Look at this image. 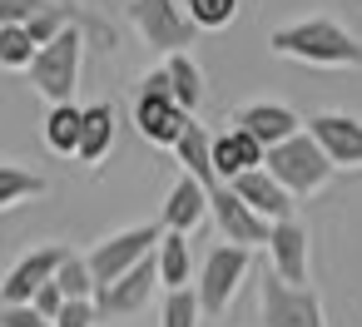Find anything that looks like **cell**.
Masks as SVG:
<instances>
[{
	"label": "cell",
	"mask_w": 362,
	"mask_h": 327,
	"mask_svg": "<svg viewBox=\"0 0 362 327\" xmlns=\"http://www.w3.org/2000/svg\"><path fill=\"white\" fill-rule=\"evenodd\" d=\"M273 55L298 60V65H317V70H362V40L332 20V16H303L293 25H278L268 35Z\"/></svg>",
	"instance_id": "obj_1"
},
{
	"label": "cell",
	"mask_w": 362,
	"mask_h": 327,
	"mask_svg": "<svg viewBox=\"0 0 362 327\" xmlns=\"http://www.w3.org/2000/svg\"><path fill=\"white\" fill-rule=\"evenodd\" d=\"M80 70H85V25H70L65 35H55V40L35 55L30 85H35V95H45L50 105H75Z\"/></svg>",
	"instance_id": "obj_2"
},
{
	"label": "cell",
	"mask_w": 362,
	"mask_h": 327,
	"mask_svg": "<svg viewBox=\"0 0 362 327\" xmlns=\"http://www.w3.org/2000/svg\"><path fill=\"white\" fill-rule=\"evenodd\" d=\"M263 169H268L293 198H308V194H317V189L332 179V159L317 149V139H313L308 129L293 134L288 144L268 149V154H263Z\"/></svg>",
	"instance_id": "obj_3"
},
{
	"label": "cell",
	"mask_w": 362,
	"mask_h": 327,
	"mask_svg": "<svg viewBox=\"0 0 362 327\" xmlns=\"http://www.w3.org/2000/svg\"><path fill=\"white\" fill-rule=\"evenodd\" d=\"M159 238H164L159 223H134V228H119V233L100 238V243L85 253V263H90V273H95V287H105V283L124 278L129 268H139L144 258H154V253H159Z\"/></svg>",
	"instance_id": "obj_4"
},
{
	"label": "cell",
	"mask_w": 362,
	"mask_h": 327,
	"mask_svg": "<svg viewBox=\"0 0 362 327\" xmlns=\"http://www.w3.org/2000/svg\"><path fill=\"white\" fill-rule=\"evenodd\" d=\"M129 25L154 55H184L189 40L199 35L194 20L184 16V0H129Z\"/></svg>",
	"instance_id": "obj_5"
},
{
	"label": "cell",
	"mask_w": 362,
	"mask_h": 327,
	"mask_svg": "<svg viewBox=\"0 0 362 327\" xmlns=\"http://www.w3.org/2000/svg\"><path fill=\"white\" fill-rule=\"evenodd\" d=\"M258 317H263V327H327L322 297H317L313 287H288V283H278L273 268L258 278Z\"/></svg>",
	"instance_id": "obj_6"
},
{
	"label": "cell",
	"mask_w": 362,
	"mask_h": 327,
	"mask_svg": "<svg viewBox=\"0 0 362 327\" xmlns=\"http://www.w3.org/2000/svg\"><path fill=\"white\" fill-rule=\"evenodd\" d=\"M248 268H253V253H248V248H233V243H218V248L204 258V273H199V287H194L204 317H223V312H228V302L238 297Z\"/></svg>",
	"instance_id": "obj_7"
},
{
	"label": "cell",
	"mask_w": 362,
	"mask_h": 327,
	"mask_svg": "<svg viewBox=\"0 0 362 327\" xmlns=\"http://www.w3.org/2000/svg\"><path fill=\"white\" fill-rule=\"evenodd\" d=\"M154 287H159V263L144 258L139 268H129L124 278H115V283H105V287L95 292V312H100V322H119V317L144 312L149 297H154Z\"/></svg>",
	"instance_id": "obj_8"
},
{
	"label": "cell",
	"mask_w": 362,
	"mask_h": 327,
	"mask_svg": "<svg viewBox=\"0 0 362 327\" xmlns=\"http://www.w3.org/2000/svg\"><path fill=\"white\" fill-rule=\"evenodd\" d=\"M209 213H214V223H218V233H223V243H233V248H268V233H273V223L268 218H258L228 184L223 189H214L209 194Z\"/></svg>",
	"instance_id": "obj_9"
},
{
	"label": "cell",
	"mask_w": 362,
	"mask_h": 327,
	"mask_svg": "<svg viewBox=\"0 0 362 327\" xmlns=\"http://www.w3.org/2000/svg\"><path fill=\"white\" fill-rule=\"evenodd\" d=\"M65 258H70L65 243H40V248H30V253L6 273V283H0V302H35V292H40L45 283H55V273H60Z\"/></svg>",
	"instance_id": "obj_10"
},
{
	"label": "cell",
	"mask_w": 362,
	"mask_h": 327,
	"mask_svg": "<svg viewBox=\"0 0 362 327\" xmlns=\"http://www.w3.org/2000/svg\"><path fill=\"white\" fill-rule=\"evenodd\" d=\"M268 263H273L278 283L308 287V273H313V233H308L298 218L273 223V233H268Z\"/></svg>",
	"instance_id": "obj_11"
},
{
	"label": "cell",
	"mask_w": 362,
	"mask_h": 327,
	"mask_svg": "<svg viewBox=\"0 0 362 327\" xmlns=\"http://www.w3.org/2000/svg\"><path fill=\"white\" fill-rule=\"evenodd\" d=\"M308 134L332 159V169H362V119L342 109H322L308 119Z\"/></svg>",
	"instance_id": "obj_12"
},
{
	"label": "cell",
	"mask_w": 362,
	"mask_h": 327,
	"mask_svg": "<svg viewBox=\"0 0 362 327\" xmlns=\"http://www.w3.org/2000/svg\"><path fill=\"white\" fill-rule=\"evenodd\" d=\"M233 129H243V134H248L253 144H263V154H268V149L288 144L293 134H303L308 124H303L288 105H278V100H253V105L233 109Z\"/></svg>",
	"instance_id": "obj_13"
},
{
	"label": "cell",
	"mask_w": 362,
	"mask_h": 327,
	"mask_svg": "<svg viewBox=\"0 0 362 327\" xmlns=\"http://www.w3.org/2000/svg\"><path fill=\"white\" fill-rule=\"evenodd\" d=\"M189 124H194V114H184L174 100L134 95V129L144 134V144H154V149H179V139H184Z\"/></svg>",
	"instance_id": "obj_14"
},
{
	"label": "cell",
	"mask_w": 362,
	"mask_h": 327,
	"mask_svg": "<svg viewBox=\"0 0 362 327\" xmlns=\"http://www.w3.org/2000/svg\"><path fill=\"white\" fill-rule=\"evenodd\" d=\"M258 218H268V223H288V218H298V203H293V194L268 174V169H253V174H243V179H233L228 184Z\"/></svg>",
	"instance_id": "obj_15"
},
{
	"label": "cell",
	"mask_w": 362,
	"mask_h": 327,
	"mask_svg": "<svg viewBox=\"0 0 362 327\" xmlns=\"http://www.w3.org/2000/svg\"><path fill=\"white\" fill-rule=\"evenodd\" d=\"M204 218H209V189H204L199 179H189V174H184V179L169 189L164 208H159V228H164V233H184V238H189Z\"/></svg>",
	"instance_id": "obj_16"
},
{
	"label": "cell",
	"mask_w": 362,
	"mask_h": 327,
	"mask_svg": "<svg viewBox=\"0 0 362 327\" xmlns=\"http://www.w3.org/2000/svg\"><path fill=\"white\" fill-rule=\"evenodd\" d=\"M214 169H218V184H233V179L263 169V144H253L243 129L214 134Z\"/></svg>",
	"instance_id": "obj_17"
},
{
	"label": "cell",
	"mask_w": 362,
	"mask_h": 327,
	"mask_svg": "<svg viewBox=\"0 0 362 327\" xmlns=\"http://www.w3.org/2000/svg\"><path fill=\"white\" fill-rule=\"evenodd\" d=\"M174 154H179V169H184L189 179H199L209 194H214V189H223V184H218V169H214V134H209L199 119L184 129V139H179V149H174Z\"/></svg>",
	"instance_id": "obj_18"
},
{
	"label": "cell",
	"mask_w": 362,
	"mask_h": 327,
	"mask_svg": "<svg viewBox=\"0 0 362 327\" xmlns=\"http://www.w3.org/2000/svg\"><path fill=\"white\" fill-rule=\"evenodd\" d=\"M115 149V105H85V124H80V164L100 169Z\"/></svg>",
	"instance_id": "obj_19"
},
{
	"label": "cell",
	"mask_w": 362,
	"mask_h": 327,
	"mask_svg": "<svg viewBox=\"0 0 362 327\" xmlns=\"http://www.w3.org/2000/svg\"><path fill=\"white\" fill-rule=\"evenodd\" d=\"M154 263H159V287L164 292H184L194 283V248H189L184 233H164Z\"/></svg>",
	"instance_id": "obj_20"
},
{
	"label": "cell",
	"mask_w": 362,
	"mask_h": 327,
	"mask_svg": "<svg viewBox=\"0 0 362 327\" xmlns=\"http://www.w3.org/2000/svg\"><path fill=\"white\" fill-rule=\"evenodd\" d=\"M164 70H169L174 105H179L184 114H199V105H204V70H199V60L184 50V55H169V60H164Z\"/></svg>",
	"instance_id": "obj_21"
},
{
	"label": "cell",
	"mask_w": 362,
	"mask_h": 327,
	"mask_svg": "<svg viewBox=\"0 0 362 327\" xmlns=\"http://www.w3.org/2000/svg\"><path fill=\"white\" fill-rule=\"evenodd\" d=\"M80 124H85L80 105H50V114H45V144H50V154L80 159Z\"/></svg>",
	"instance_id": "obj_22"
},
{
	"label": "cell",
	"mask_w": 362,
	"mask_h": 327,
	"mask_svg": "<svg viewBox=\"0 0 362 327\" xmlns=\"http://www.w3.org/2000/svg\"><path fill=\"white\" fill-rule=\"evenodd\" d=\"M55 287L65 292V302H95V273H90V263L70 248V258L60 263V273H55Z\"/></svg>",
	"instance_id": "obj_23"
},
{
	"label": "cell",
	"mask_w": 362,
	"mask_h": 327,
	"mask_svg": "<svg viewBox=\"0 0 362 327\" xmlns=\"http://www.w3.org/2000/svg\"><path fill=\"white\" fill-rule=\"evenodd\" d=\"M35 194H45V179H40V174L0 159V208H16V203H25V198H35Z\"/></svg>",
	"instance_id": "obj_24"
},
{
	"label": "cell",
	"mask_w": 362,
	"mask_h": 327,
	"mask_svg": "<svg viewBox=\"0 0 362 327\" xmlns=\"http://www.w3.org/2000/svg\"><path fill=\"white\" fill-rule=\"evenodd\" d=\"M35 55H40V45L30 40L25 25H0V65H6V70H25L30 75Z\"/></svg>",
	"instance_id": "obj_25"
},
{
	"label": "cell",
	"mask_w": 362,
	"mask_h": 327,
	"mask_svg": "<svg viewBox=\"0 0 362 327\" xmlns=\"http://www.w3.org/2000/svg\"><path fill=\"white\" fill-rule=\"evenodd\" d=\"M184 16L194 20V30H223L238 16V0H184Z\"/></svg>",
	"instance_id": "obj_26"
},
{
	"label": "cell",
	"mask_w": 362,
	"mask_h": 327,
	"mask_svg": "<svg viewBox=\"0 0 362 327\" xmlns=\"http://www.w3.org/2000/svg\"><path fill=\"white\" fill-rule=\"evenodd\" d=\"M204 307H199V292L184 287V292H169L164 307H159V327H199Z\"/></svg>",
	"instance_id": "obj_27"
},
{
	"label": "cell",
	"mask_w": 362,
	"mask_h": 327,
	"mask_svg": "<svg viewBox=\"0 0 362 327\" xmlns=\"http://www.w3.org/2000/svg\"><path fill=\"white\" fill-rule=\"evenodd\" d=\"M50 11V0H0V25H30Z\"/></svg>",
	"instance_id": "obj_28"
},
{
	"label": "cell",
	"mask_w": 362,
	"mask_h": 327,
	"mask_svg": "<svg viewBox=\"0 0 362 327\" xmlns=\"http://www.w3.org/2000/svg\"><path fill=\"white\" fill-rule=\"evenodd\" d=\"M0 327H55V322H45L30 302H0Z\"/></svg>",
	"instance_id": "obj_29"
},
{
	"label": "cell",
	"mask_w": 362,
	"mask_h": 327,
	"mask_svg": "<svg viewBox=\"0 0 362 327\" xmlns=\"http://www.w3.org/2000/svg\"><path fill=\"white\" fill-rule=\"evenodd\" d=\"M30 307H35V312H40V317H45V322H55V317H60V312H65V292H60V287H55V283H45V287H40V292H35V302H30Z\"/></svg>",
	"instance_id": "obj_30"
},
{
	"label": "cell",
	"mask_w": 362,
	"mask_h": 327,
	"mask_svg": "<svg viewBox=\"0 0 362 327\" xmlns=\"http://www.w3.org/2000/svg\"><path fill=\"white\" fill-rule=\"evenodd\" d=\"M95 322H100L95 302H65V312L55 317V327H95Z\"/></svg>",
	"instance_id": "obj_31"
},
{
	"label": "cell",
	"mask_w": 362,
	"mask_h": 327,
	"mask_svg": "<svg viewBox=\"0 0 362 327\" xmlns=\"http://www.w3.org/2000/svg\"><path fill=\"white\" fill-rule=\"evenodd\" d=\"M50 6H65V11H75V0H50Z\"/></svg>",
	"instance_id": "obj_32"
}]
</instances>
